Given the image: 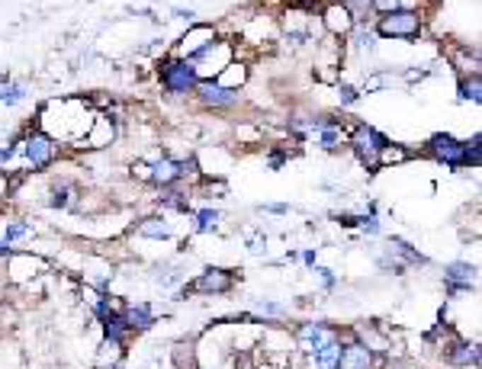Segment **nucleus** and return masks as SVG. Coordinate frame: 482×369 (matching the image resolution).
<instances>
[{
	"label": "nucleus",
	"mask_w": 482,
	"mask_h": 369,
	"mask_svg": "<svg viewBox=\"0 0 482 369\" xmlns=\"http://www.w3.org/2000/svg\"><path fill=\"white\" fill-rule=\"evenodd\" d=\"M193 218H196V231H212V228H219V222H222V212L206 206V209H200Z\"/></svg>",
	"instance_id": "obj_23"
},
{
	"label": "nucleus",
	"mask_w": 482,
	"mask_h": 369,
	"mask_svg": "<svg viewBox=\"0 0 482 369\" xmlns=\"http://www.w3.org/2000/svg\"><path fill=\"white\" fill-rule=\"evenodd\" d=\"M7 193H10V180H7V174L0 170V199H7Z\"/></svg>",
	"instance_id": "obj_32"
},
{
	"label": "nucleus",
	"mask_w": 482,
	"mask_h": 369,
	"mask_svg": "<svg viewBox=\"0 0 482 369\" xmlns=\"http://www.w3.org/2000/svg\"><path fill=\"white\" fill-rule=\"evenodd\" d=\"M408 158V151L402 145H392V139H389V145L383 148V154H379V168L383 164H392V160H406Z\"/></svg>",
	"instance_id": "obj_25"
},
{
	"label": "nucleus",
	"mask_w": 482,
	"mask_h": 369,
	"mask_svg": "<svg viewBox=\"0 0 482 369\" xmlns=\"http://www.w3.org/2000/svg\"><path fill=\"white\" fill-rule=\"evenodd\" d=\"M402 7H406L402 0H370V10H373V16L396 13V10H402Z\"/></svg>",
	"instance_id": "obj_26"
},
{
	"label": "nucleus",
	"mask_w": 482,
	"mask_h": 369,
	"mask_svg": "<svg viewBox=\"0 0 482 369\" xmlns=\"http://www.w3.org/2000/svg\"><path fill=\"white\" fill-rule=\"evenodd\" d=\"M338 100H341V106H350L357 100V90L350 84H341V87H338Z\"/></svg>",
	"instance_id": "obj_29"
},
{
	"label": "nucleus",
	"mask_w": 482,
	"mask_h": 369,
	"mask_svg": "<svg viewBox=\"0 0 482 369\" xmlns=\"http://www.w3.org/2000/svg\"><path fill=\"white\" fill-rule=\"evenodd\" d=\"M421 29H425V16L412 7L377 16V39H406V42H412L421 35Z\"/></svg>",
	"instance_id": "obj_2"
},
{
	"label": "nucleus",
	"mask_w": 482,
	"mask_h": 369,
	"mask_svg": "<svg viewBox=\"0 0 482 369\" xmlns=\"http://www.w3.org/2000/svg\"><path fill=\"white\" fill-rule=\"evenodd\" d=\"M460 100L479 106L482 103V77L479 74H463L460 77Z\"/></svg>",
	"instance_id": "obj_19"
},
{
	"label": "nucleus",
	"mask_w": 482,
	"mask_h": 369,
	"mask_svg": "<svg viewBox=\"0 0 482 369\" xmlns=\"http://www.w3.org/2000/svg\"><path fill=\"white\" fill-rule=\"evenodd\" d=\"M267 164H270L273 170L283 168V164H287V154H283V151H270V154H267Z\"/></svg>",
	"instance_id": "obj_30"
},
{
	"label": "nucleus",
	"mask_w": 482,
	"mask_h": 369,
	"mask_svg": "<svg viewBox=\"0 0 482 369\" xmlns=\"http://www.w3.org/2000/svg\"><path fill=\"white\" fill-rule=\"evenodd\" d=\"M344 10L350 13V20H354V26H364L367 20L373 16V10H370V0H338Z\"/></svg>",
	"instance_id": "obj_20"
},
{
	"label": "nucleus",
	"mask_w": 482,
	"mask_h": 369,
	"mask_svg": "<svg viewBox=\"0 0 482 369\" xmlns=\"http://www.w3.org/2000/svg\"><path fill=\"white\" fill-rule=\"evenodd\" d=\"M231 283H235V273H229L225 266H206L200 276L193 279L190 286H183L180 293H177V299H183V295L190 293H203V295H225L231 289Z\"/></svg>",
	"instance_id": "obj_5"
},
{
	"label": "nucleus",
	"mask_w": 482,
	"mask_h": 369,
	"mask_svg": "<svg viewBox=\"0 0 482 369\" xmlns=\"http://www.w3.org/2000/svg\"><path fill=\"white\" fill-rule=\"evenodd\" d=\"M315 141H319L325 151H341V148L348 145V132L341 129V122H338V126H325V129H319Z\"/></svg>",
	"instance_id": "obj_17"
},
{
	"label": "nucleus",
	"mask_w": 482,
	"mask_h": 369,
	"mask_svg": "<svg viewBox=\"0 0 482 369\" xmlns=\"http://www.w3.org/2000/svg\"><path fill=\"white\" fill-rule=\"evenodd\" d=\"M158 81L164 84L168 93H177V97H187V93L196 90L200 84V74H196L193 62L190 58H180V55H171L158 64Z\"/></svg>",
	"instance_id": "obj_1"
},
{
	"label": "nucleus",
	"mask_w": 482,
	"mask_h": 369,
	"mask_svg": "<svg viewBox=\"0 0 482 369\" xmlns=\"http://www.w3.org/2000/svg\"><path fill=\"white\" fill-rule=\"evenodd\" d=\"M354 341L364 344V347L370 350L373 356H377V353H386V350H389V337L379 334V331H377L373 324H360V327H357V337H354Z\"/></svg>",
	"instance_id": "obj_15"
},
{
	"label": "nucleus",
	"mask_w": 482,
	"mask_h": 369,
	"mask_svg": "<svg viewBox=\"0 0 482 369\" xmlns=\"http://www.w3.org/2000/svg\"><path fill=\"white\" fill-rule=\"evenodd\" d=\"M302 264L312 266V264H315V251H306V254H302Z\"/></svg>",
	"instance_id": "obj_34"
},
{
	"label": "nucleus",
	"mask_w": 482,
	"mask_h": 369,
	"mask_svg": "<svg viewBox=\"0 0 482 369\" xmlns=\"http://www.w3.org/2000/svg\"><path fill=\"white\" fill-rule=\"evenodd\" d=\"M482 164V135L476 132L469 141H463V168H479Z\"/></svg>",
	"instance_id": "obj_22"
},
{
	"label": "nucleus",
	"mask_w": 482,
	"mask_h": 369,
	"mask_svg": "<svg viewBox=\"0 0 482 369\" xmlns=\"http://www.w3.org/2000/svg\"><path fill=\"white\" fill-rule=\"evenodd\" d=\"M110 369H119V366H110Z\"/></svg>",
	"instance_id": "obj_35"
},
{
	"label": "nucleus",
	"mask_w": 482,
	"mask_h": 369,
	"mask_svg": "<svg viewBox=\"0 0 482 369\" xmlns=\"http://www.w3.org/2000/svg\"><path fill=\"white\" fill-rule=\"evenodd\" d=\"M23 97H26V87L23 84H7L4 90H0V103H10V106L20 103Z\"/></svg>",
	"instance_id": "obj_27"
},
{
	"label": "nucleus",
	"mask_w": 482,
	"mask_h": 369,
	"mask_svg": "<svg viewBox=\"0 0 482 369\" xmlns=\"http://www.w3.org/2000/svg\"><path fill=\"white\" fill-rule=\"evenodd\" d=\"M348 145L354 148L357 160H360L364 168H379V154H383V148L389 145V139H386L379 129L360 122V126H354L348 132Z\"/></svg>",
	"instance_id": "obj_3"
},
{
	"label": "nucleus",
	"mask_w": 482,
	"mask_h": 369,
	"mask_svg": "<svg viewBox=\"0 0 482 369\" xmlns=\"http://www.w3.org/2000/svg\"><path fill=\"white\" fill-rule=\"evenodd\" d=\"M68 199H71V187L68 183H55V187H52V206H55V209H64Z\"/></svg>",
	"instance_id": "obj_28"
},
{
	"label": "nucleus",
	"mask_w": 482,
	"mask_h": 369,
	"mask_svg": "<svg viewBox=\"0 0 482 369\" xmlns=\"http://www.w3.org/2000/svg\"><path fill=\"white\" fill-rule=\"evenodd\" d=\"M148 180L158 183L161 189L180 183V160L177 158H158L154 164H148Z\"/></svg>",
	"instance_id": "obj_10"
},
{
	"label": "nucleus",
	"mask_w": 482,
	"mask_h": 369,
	"mask_svg": "<svg viewBox=\"0 0 482 369\" xmlns=\"http://www.w3.org/2000/svg\"><path fill=\"white\" fill-rule=\"evenodd\" d=\"M23 154H26L33 170H45L58 158V141L45 129H33V132L23 135Z\"/></svg>",
	"instance_id": "obj_4"
},
{
	"label": "nucleus",
	"mask_w": 482,
	"mask_h": 369,
	"mask_svg": "<svg viewBox=\"0 0 482 369\" xmlns=\"http://www.w3.org/2000/svg\"><path fill=\"white\" fill-rule=\"evenodd\" d=\"M447 360L454 363V366L476 369V366H479V347H476L473 341H460V337H454V344H450V353H447Z\"/></svg>",
	"instance_id": "obj_12"
},
{
	"label": "nucleus",
	"mask_w": 482,
	"mask_h": 369,
	"mask_svg": "<svg viewBox=\"0 0 482 369\" xmlns=\"http://www.w3.org/2000/svg\"><path fill=\"white\" fill-rule=\"evenodd\" d=\"M139 235L154 238V241H171V231H168V225L161 222V216H154V218H145V222H139Z\"/></svg>",
	"instance_id": "obj_21"
},
{
	"label": "nucleus",
	"mask_w": 482,
	"mask_h": 369,
	"mask_svg": "<svg viewBox=\"0 0 482 369\" xmlns=\"http://www.w3.org/2000/svg\"><path fill=\"white\" fill-rule=\"evenodd\" d=\"M193 93H196V100L203 106H210V110H229V106H235L238 100H241V93H238L235 87H222L219 81H200Z\"/></svg>",
	"instance_id": "obj_7"
},
{
	"label": "nucleus",
	"mask_w": 482,
	"mask_h": 369,
	"mask_svg": "<svg viewBox=\"0 0 482 369\" xmlns=\"http://www.w3.org/2000/svg\"><path fill=\"white\" fill-rule=\"evenodd\" d=\"M319 16H321V23H325V29H328L331 35H348V33H354V20H350V13L341 7V4H328V7H321L319 10Z\"/></svg>",
	"instance_id": "obj_11"
},
{
	"label": "nucleus",
	"mask_w": 482,
	"mask_h": 369,
	"mask_svg": "<svg viewBox=\"0 0 482 369\" xmlns=\"http://www.w3.org/2000/svg\"><path fill=\"white\" fill-rule=\"evenodd\" d=\"M315 273H319V276H321V283H325V289H331V286H335V276H331V273L325 270V266H315Z\"/></svg>",
	"instance_id": "obj_31"
},
{
	"label": "nucleus",
	"mask_w": 482,
	"mask_h": 369,
	"mask_svg": "<svg viewBox=\"0 0 482 369\" xmlns=\"http://www.w3.org/2000/svg\"><path fill=\"white\" fill-rule=\"evenodd\" d=\"M389 254H392V260H396L398 266H406V264H428L425 254H418L415 247H408L402 238H389Z\"/></svg>",
	"instance_id": "obj_16"
},
{
	"label": "nucleus",
	"mask_w": 482,
	"mask_h": 369,
	"mask_svg": "<svg viewBox=\"0 0 482 369\" xmlns=\"http://www.w3.org/2000/svg\"><path fill=\"white\" fill-rule=\"evenodd\" d=\"M122 318H126L129 331H148V327H154V312L148 305H126L122 308Z\"/></svg>",
	"instance_id": "obj_14"
},
{
	"label": "nucleus",
	"mask_w": 482,
	"mask_h": 369,
	"mask_svg": "<svg viewBox=\"0 0 482 369\" xmlns=\"http://www.w3.org/2000/svg\"><path fill=\"white\" fill-rule=\"evenodd\" d=\"M444 279H447L450 286H463V289H473L476 279H479V270H476V264L457 260V264H450L447 270H444Z\"/></svg>",
	"instance_id": "obj_13"
},
{
	"label": "nucleus",
	"mask_w": 482,
	"mask_h": 369,
	"mask_svg": "<svg viewBox=\"0 0 482 369\" xmlns=\"http://www.w3.org/2000/svg\"><path fill=\"white\" fill-rule=\"evenodd\" d=\"M29 231H33V225L23 222V218H16V222H10V225H7V231H4V241H7L10 247H13V244L20 241V238H26Z\"/></svg>",
	"instance_id": "obj_24"
},
{
	"label": "nucleus",
	"mask_w": 482,
	"mask_h": 369,
	"mask_svg": "<svg viewBox=\"0 0 482 369\" xmlns=\"http://www.w3.org/2000/svg\"><path fill=\"white\" fill-rule=\"evenodd\" d=\"M338 327L325 324V321H306V324L299 327V344L309 350V353H315V350H321L325 344L338 341Z\"/></svg>",
	"instance_id": "obj_8"
},
{
	"label": "nucleus",
	"mask_w": 482,
	"mask_h": 369,
	"mask_svg": "<svg viewBox=\"0 0 482 369\" xmlns=\"http://www.w3.org/2000/svg\"><path fill=\"white\" fill-rule=\"evenodd\" d=\"M402 4H406V0H402Z\"/></svg>",
	"instance_id": "obj_36"
},
{
	"label": "nucleus",
	"mask_w": 482,
	"mask_h": 369,
	"mask_svg": "<svg viewBox=\"0 0 482 369\" xmlns=\"http://www.w3.org/2000/svg\"><path fill=\"white\" fill-rule=\"evenodd\" d=\"M0 257H4V260H10V257H13V247H10L7 241H0Z\"/></svg>",
	"instance_id": "obj_33"
},
{
	"label": "nucleus",
	"mask_w": 482,
	"mask_h": 369,
	"mask_svg": "<svg viewBox=\"0 0 482 369\" xmlns=\"http://www.w3.org/2000/svg\"><path fill=\"white\" fill-rule=\"evenodd\" d=\"M341 347H344V341L338 337V341L325 344L321 350H315V353H312L315 369H338V356H341Z\"/></svg>",
	"instance_id": "obj_18"
},
{
	"label": "nucleus",
	"mask_w": 482,
	"mask_h": 369,
	"mask_svg": "<svg viewBox=\"0 0 482 369\" xmlns=\"http://www.w3.org/2000/svg\"><path fill=\"white\" fill-rule=\"evenodd\" d=\"M338 369H377V356L364 347L360 341H344L341 356H338Z\"/></svg>",
	"instance_id": "obj_9"
},
{
	"label": "nucleus",
	"mask_w": 482,
	"mask_h": 369,
	"mask_svg": "<svg viewBox=\"0 0 482 369\" xmlns=\"http://www.w3.org/2000/svg\"><path fill=\"white\" fill-rule=\"evenodd\" d=\"M428 154H431L437 164H447V168H463V141L454 139L447 132H437L428 139Z\"/></svg>",
	"instance_id": "obj_6"
}]
</instances>
